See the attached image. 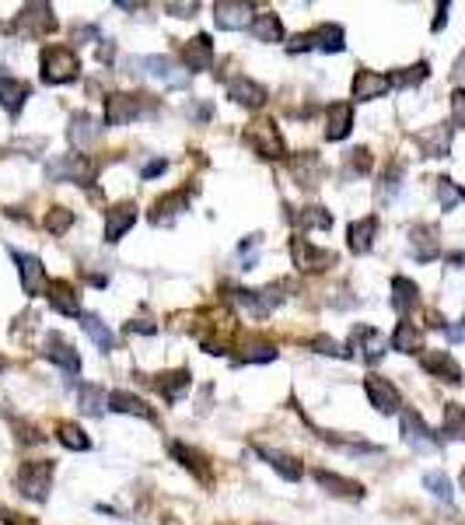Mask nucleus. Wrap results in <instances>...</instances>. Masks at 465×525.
Returning <instances> with one entry per match:
<instances>
[{
  "instance_id": "obj_23",
  "label": "nucleus",
  "mask_w": 465,
  "mask_h": 525,
  "mask_svg": "<svg viewBox=\"0 0 465 525\" xmlns=\"http://www.w3.org/2000/svg\"><path fill=\"white\" fill-rule=\"evenodd\" d=\"M45 358L53 361V365H60L64 371H70V375H77L81 371V354L74 350V343H66L60 333H49L45 337Z\"/></svg>"
},
{
  "instance_id": "obj_45",
  "label": "nucleus",
  "mask_w": 465,
  "mask_h": 525,
  "mask_svg": "<svg viewBox=\"0 0 465 525\" xmlns=\"http://www.w3.org/2000/svg\"><path fill=\"white\" fill-rule=\"evenodd\" d=\"M277 343H266V340H259V343H248L245 347V354L238 358V365H269V361H277Z\"/></svg>"
},
{
  "instance_id": "obj_19",
  "label": "nucleus",
  "mask_w": 465,
  "mask_h": 525,
  "mask_svg": "<svg viewBox=\"0 0 465 525\" xmlns=\"http://www.w3.org/2000/svg\"><path fill=\"white\" fill-rule=\"evenodd\" d=\"M389 88H392L389 74H378V70L360 67L354 74L350 95H354V102H375V98H381V95H389Z\"/></svg>"
},
{
  "instance_id": "obj_14",
  "label": "nucleus",
  "mask_w": 465,
  "mask_h": 525,
  "mask_svg": "<svg viewBox=\"0 0 465 525\" xmlns=\"http://www.w3.org/2000/svg\"><path fill=\"white\" fill-rule=\"evenodd\" d=\"M15 256V263H18V277H22V288L28 298H39L45 295V288H49V277H45V267L39 256H32V252H11Z\"/></svg>"
},
{
  "instance_id": "obj_51",
  "label": "nucleus",
  "mask_w": 465,
  "mask_h": 525,
  "mask_svg": "<svg viewBox=\"0 0 465 525\" xmlns=\"http://www.w3.org/2000/svg\"><path fill=\"white\" fill-rule=\"evenodd\" d=\"M371 172V151L360 147V151H350V176H368Z\"/></svg>"
},
{
  "instance_id": "obj_62",
  "label": "nucleus",
  "mask_w": 465,
  "mask_h": 525,
  "mask_svg": "<svg viewBox=\"0 0 465 525\" xmlns=\"http://www.w3.org/2000/svg\"><path fill=\"white\" fill-rule=\"evenodd\" d=\"M0 70H4V67H0ZM0 77H4V74H0Z\"/></svg>"
},
{
  "instance_id": "obj_33",
  "label": "nucleus",
  "mask_w": 465,
  "mask_h": 525,
  "mask_svg": "<svg viewBox=\"0 0 465 525\" xmlns=\"http://www.w3.org/2000/svg\"><path fill=\"white\" fill-rule=\"evenodd\" d=\"M182 56H186V67H189V74H197V70H210V64H214V43H210V35H193L189 43H186V49H182Z\"/></svg>"
},
{
  "instance_id": "obj_9",
  "label": "nucleus",
  "mask_w": 465,
  "mask_h": 525,
  "mask_svg": "<svg viewBox=\"0 0 465 525\" xmlns=\"http://www.w3.org/2000/svg\"><path fill=\"white\" fill-rule=\"evenodd\" d=\"M133 67H140L144 74H151V77L161 81L165 88H189V81H193L189 70H182L176 60H168V56H161V53H151V56L133 60Z\"/></svg>"
},
{
  "instance_id": "obj_54",
  "label": "nucleus",
  "mask_w": 465,
  "mask_h": 525,
  "mask_svg": "<svg viewBox=\"0 0 465 525\" xmlns=\"http://www.w3.org/2000/svg\"><path fill=\"white\" fill-rule=\"evenodd\" d=\"M434 11H438V15H434V25H430V28H434V32H441L444 25H448V11H451V4H448V0H441Z\"/></svg>"
},
{
  "instance_id": "obj_6",
  "label": "nucleus",
  "mask_w": 465,
  "mask_h": 525,
  "mask_svg": "<svg viewBox=\"0 0 465 525\" xmlns=\"http://www.w3.org/2000/svg\"><path fill=\"white\" fill-rule=\"evenodd\" d=\"M245 140H248V147L266 161H280L288 158V147H284V137H280V130H277V123L273 119H256L248 130H245Z\"/></svg>"
},
{
  "instance_id": "obj_18",
  "label": "nucleus",
  "mask_w": 465,
  "mask_h": 525,
  "mask_svg": "<svg viewBox=\"0 0 465 525\" xmlns=\"http://www.w3.org/2000/svg\"><path fill=\"white\" fill-rule=\"evenodd\" d=\"M227 98L235 102V106H242V109H263L269 92H266L259 81H252V77H227Z\"/></svg>"
},
{
  "instance_id": "obj_34",
  "label": "nucleus",
  "mask_w": 465,
  "mask_h": 525,
  "mask_svg": "<svg viewBox=\"0 0 465 525\" xmlns=\"http://www.w3.org/2000/svg\"><path fill=\"white\" fill-rule=\"evenodd\" d=\"M417 301H420V288H417V280H409V277H402V274L392 277V308H396L402 319L417 308Z\"/></svg>"
},
{
  "instance_id": "obj_49",
  "label": "nucleus",
  "mask_w": 465,
  "mask_h": 525,
  "mask_svg": "<svg viewBox=\"0 0 465 525\" xmlns=\"http://www.w3.org/2000/svg\"><path fill=\"white\" fill-rule=\"evenodd\" d=\"M438 200H441L444 214H448V210H455L459 200H462V186H455V179L441 176V179H438Z\"/></svg>"
},
{
  "instance_id": "obj_29",
  "label": "nucleus",
  "mask_w": 465,
  "mask_h": 525,
  "mask_svg": "<svg viewBox=\"0 0 465 525\" xmlns=\"http://www.w3.org/2000/svg\"><path fill=\"white\" fill-rule=\"evenodd\" d=\"M288 221L294 228H305V231H329L332 228V210L326 207L311 204V207H298V210H288Z\"/></svg>"
},
{
  "instance_id": "obj_31",
  "label": "nucleus",
  "mask_w": 465,
  "mask_h": 525,
  "mask_svg": "<svg viewBox=\"0 0 465 525\" xmlns=\"http://www.w3.org/2000/svg\"><path fill=\"white\" fill-rule=\"evenodd\" d=\"M133 225H136V204H116L109 210V217H106V242L116 246Z\"/></svg>"
},
{
  "instance_id": "obj_30",
  "label": "nucleus",
  "mask_w": 465,
  "mask_h": 525,
  "mask_svg": "<svg viewBox=\"0 0 465 525\" xmlns=\"http://www.w3.org/2000/svg\"><path fill=\"white\" fill-rule=\"evenodd\" d=\"M182 210H189V189H176V193H168V197H161L151 210V225H172Z\"/></svg>"
},
{
  "instance_id": "obj_13",
  "label": "nucleus",
  "mask_w": 465,
  "mask_h": 525,
  "mask_svg": "<svg viewBox=\"0 0 465 525\" xmlns=\"http://www.w3.org/2000/svg\"><path fill=\"white\" fill-rule=\"evenodd\" d=\"M364 392H368V403H371L378 413H385V417L402 413V396H399V389L392 386L385 375H368V379H364Z\"/></svg>"
},
{
  "instance_id": "obj_7",
  "label": "nucleus",
  "mask_w": 465,
  "mask_h": 525,
  "mask_svg": "<svg viewBox=\"0 0 465 525\" xmlns=\"http://www.w3.org/2000/svg\"><path fill=\"white\" fill-rule=\"evenodd\" d=\"M95 172H98V165L88 155H60L45 165L49 183H91Z\"/></svg>"
},
{
  "instance_id": "obj_57",
  "label": "nucleus",
  "mask_w": 465,
  "mask_h": 525,
  "mask_svg": "<svg viewBox=\"0 0 465 525\" xmlns=\"http://www.w3.org/2000/svg\"><path fill=\"white\" fill-rule=\"evenodd\" d=\"M130 329H133V333H136V329H140V333H155L157 326H155V322H130Z\"/></svg>"
},
{
  "instance_id": "obj_52",
  "label": "nucleus",
  "mask_w": 465,
  "mask_h": 525,
  "mask_svg": "<svg viewBox=\"0 0 465 525\" xmlns=\"http://www.w3.org/2000/svg\"><path fill=\"white\" fill-rule=\"evenodd\" d=\"M311 347H315L318 354H326V358H347V350H343V347H339L336 340H329V337H315V340H311Z\"/></svg>"
},
{
  "instance_id": "obj_3",
  "label": "nucleus",
  "mask_w": 465,
  "mask_h": 525,
  "mask_svg": "<svg viewBox=\"0 0 465 525\" xmlns=\"http://www.w3.org/2000/svg\"><path fill=\"white\" fill-rule=\"evenodd\" d=\"M311 49H318V53H343L347 49V32H343V25H318V28H311V32H301V35H294L288 43V53L290 56H298V53H311Z\"/></svg>"
},
{
  "instance_id": "obj_46",
  "label": "nucleus",
  "mask_w": 465,
  "mask_h": 525,
  "mask_svg": "<svg viewBox=\"0 0 465 525\" xmlns=\"http://www.w3.org/2000/svg\"><path fill=\"white\" fill-rule=\"evenodd\" d=\"M423 487H427V490H430V494H434L438 501H444V504L455 501V490H451V480L444 477L441 469H430V473L423 477Z\"/></svg>"
},
{
  "instance_id": "obj_56",
  "label": "nucleus",
  "mask_w": 465,
  "mask_h": 525,
  "mask_svg": "<svg viewBox=\"0 0 465 525\" xmlns=\"http://www.w3.org/2000/svg\"><path fill=\"white\" fill-rule=\"evenodd\" d=\"M74 39H77V43H81V39H98V28H77ZM98 43H102V39H98Z\"/></svg>"
},
{
  "instance_id": "obj_22",
  "label": "nucleus",
  "mask_w": 465,
  "mask_h": 525,
  "mask_svg": "<svg viewBox=\"0 0 465 525\" xmlns=\"http://www.w3.org/2000/svg\"><path fill=\"white\" fill-rule=\"evenodd\" d=\"M315 483L332 494V498H347V501H364V483H357V480H347L339 477V473H329V469H315Z\"/></svg>"
},
{
  "instance_id": "obj_60",
  "label": "nucleus",
  "mask_w": 465,
  "mask_h": 525,
  "mask_svg": "<svg viewBox=\"0 0 465 525\" xmlns=\"http://www.w3.org/2000/svg\"><path fill=\"white\" fill-rule=\"evenodd\" d=\"M462 200H465V189H462Z\"/></svg>"
},
{
  "instance_id": "obj_11",
  "label": "nucleus",
  "mask_w": 465,
  "mask_h": 525,
  "mask_svg": "<svg viewBox=\"0 0 465 525\" xmlns=\"http://www.w3.org/2000/svg\"><path fill=\"white\" fill-rule=\"evenodd\" d=\"M399 424H402L406 445H413L417 452H438L441 449V438L427 428V420L417 410H402L399 413Z\"/></svg>"
},
{
  "instance_id": "obj_4",
  "label": "nucleus",
  "mask_w": 465,
  "mask_h": 525,
  "mask_svg": "<svg viewBox=\"0 0 465 525\" xmlns=\"http://www.w3.org/2000/svg\"><path fill=\"white\" fill-rule=\"evenodd\" d=\"M140 116H155V98L151 95L116 92L106 98V126H126Z\"/></svg>"
},
{
  "instance_id": "obj_32",
  "label": "nucleus",
  "mask_w": 465,
  "mask_h": 525,
  "mask_svg": "<svg viewBox=\"0 0 465 525\" xmlns=\"http://www.w3.org/2000/svg\"><path fill=\"white\" fill-rule=\"evenodd\" d=\"M109 410L112 413H126V417H140V420H157L155 407H147L140 396H133V392H123V389L109 392Z\"/></svg>"
},
{
  "instance_id": "obj_28",
  "label": "nucleus",
  "mask_w": 465,
  "mask_h": 525,
  "mask_svg": "<svg viewBox=\"0 0 465 525\" xmlns=\"http://www.w3.org/2000/svg\"><path fill=\"white\" fill-rule=\"evenodd\" d=\"M98 134H102V126H98V119L91 113H74L70 116V126H66V137H70V144L74 147H91L95 140H98Z\"/></svg>"
},
{
  "instance_id": "obj_35",
  "label": "nucleus",
  "mask_w": 465,
  "mask_h": 525,
  "mask_svg": "<svg viewBox=\"0 0 465 525\" xmlns=\"http://www.w3.org/2000/svg\"><path fill=\"white\" fill-rule=\"evenodd\" d=\"M248 32L256 43H284V22L273 11H259L248 25Z\"/></svg>"
},
{
  "instance_id": "obj_17",
  "label": "nucleus",
  "mask_w": 465,
  "mask_h": 525,
  "mask_svg": "<svg viewBox=\"0 0 465 525\" xmlns=\"http://www.w3.org/2000/svg\"><path fill=\"white\" fill-rule=\"evenodd\" d=\"M252 4L245 0H217L214 4V22L221 32H238V28H248L252 25Z\"/></svg>"
},
{
  "instance_id": "obj_21",
  "label": "nucleus",
  "mask_w": 465,
  "mask_h": 525,
  "mask_svg": "<svg viewBox=\"0 0 465 525\" xmlns=\"http://www.w3.org/2000/svg\"><path fill=\"white\" fill-rule=\"evenodd\" d=\"M45 301L53 305V312L81 319V295H77V288H74L70 280H49V288H45Z\"/></svg>"
},
{
  "instance_id": "obj_25",
  "label": "nucleus",
  "mask_w": 465,
  "mask_h": 525,
  "mask_svg": "<svg viewBox=\"0 0 465 525\" xmlns=\"http://www.w3.org/2000/svg\"><path fill=\"white\" fill-rule=\"evenodd\" d=\"M32 98V88L18 81V77H0V106H4V113L11 116V119H18V113L25 109V102Z\"/></svg>"
},
{
  "instance_id": "obj_39",
  "label": "nucleus",
  "mask_w": 465,
  "mask_h": 525,
  "mask_svg": "<svg viewBox=\"0 0 465 525\" xmlns=\"http://www.w3.org/2000/svg\"><path fill=\"white\" fill-rule=\"evenodd\" d=\"M172 456H176L189 473H197L203 483H210V466H207V459L199 456L197 449H189V445H182V441H172Z\"/></svg>"
},
{
  "instance_id": "obj_20",
  "label": "nucleus",
  "mask_w": 465,
  "mask_h": 525,
  "mask_svg": "<svg viewBox=\"0 0 465 525\" xmlns=\"http://www.w3.org/2000/svg\"><path fill=\"white\" fill-rule=\"evenodd\" d=\"M451 123H438V126H427L420 134H413L417 147L423 151V158H448L451 151Z\"/></svg>"
},
{
  "instance_id": "obj_38",
  "label": "nucleus",
  "mask_w": 465,
  "mask_h": 525,
  "mask_svg": "<svg viewBox=\"0 0 465 525\" xmlns=\"http://www.w3.org/2000/svg\"><path fill=\"white\" fill-rule=\"evenodd\" d=\"M56 441H60L64 449H70V452H88L91 449L88 431H85L81 424H74V420H60V424H56Z\"/></svg>"
},
{
  "instance_id": "obj_43",
  "label": "nucleus",
  "mask_w": 465,
  "mask_h": 525,
  "mask_svg": "<svg viewBox=\"0 0 465 525\" xmlns=\"http://www.w3.org/2000/svg\"><path fill=\"white\" fill-rule=\"evenodd\" d=\"M430 77V64L420 60V64H409V67L396 70V74H389V81H392V88H417Z\"/></svg>"
},
{
  "instance_id": "obj_10",
  "label": "nucleus",
  "mask_w": 465,
  "mask_h": 525,
  "mask_svg": "<svg viewBox=\"0 0 465 525\" xmlns=\"http://www.w3.org/2000/svg\"><path fill=\"white\" fill-rule=\"evenodd\" d=\"M231 301L245 308L248 316H256V319H266L277 305H284V295H280V284H269L263 291H248V288H231Z\"/></svg>"
},
{
  "instance_id": "obj_27",
  "label": "nucleus",
  "mask_w": 465,
  "mask_h": 525,
  "mask_svg": "<svg viewBox=\"0 0 465 525\" xmlns=\"http://www.w3.org/2000/svg\"><path fill=\"white\" fill-rule=\"evenodd\" d=\"M354 130V106L350 102H332L326 116V140H347Z\"/></svg>"
},
{
  "instance_id": "obj_36",
  "label": "nucleus",
  "mask_w": 465,
  "mask_h": 525,
  "mask_svg": "<svg viewBox=\"0 0 465 525\" xmlns=\"http://www.w3.org/2000/svg\"><path fill=\"white\" fill-rule=\"evenodd\" d=\"M389 343H392V350H399V354H417V350L423 354V329L417 322L399 319L396 333H392V340Z\"/></svg>"
},
{
  "instance_id": "obj_40",
  "label": "nucleus",
  "mask_w": 465,
  "mask_h": 525,
  "mask_svg": "<svg viewBox=\"0 0 465 525\" xmlns=\"http://www.w3.org/2000/svg\"><path fill=\"white\" fill-rule=\"evenodd\" d=\"M81 329L88 333L95 347L98 350H116V333H112L106 322L98 319V316H88V312H81Z\"/></svg>"
},
{
  "instance_id": "obj_48",
  "label": "nucleus",
  "mask_w": 465,
  "mask_h": 525,
  "mask_svg": "<svg viewBox=\"0 0 465 525\" xmlns=\"http://www.w3.org/2000/svg\"><path fill=\"white\" fill-rule=\"evenodd\" d=\"M45 228L53 231V235H66V231L74 228V210H66V207H49Z\"/></svg>"
},
{
  "instance_id": "obj_37",
  "label": "nucleus",
  "mask_w": 465,
  "mask_h": 525,
  "mask_svg": "<svg viewBox=\"0 0 465 525\" xmlns=\"http://www.w3.org/2000/svg\"><path fill=\"white\" fill-rule=\"evenodd\" d=\"M77 407H81V413H88V417H102V413L109 410V392L102 386L85 382V386L77 389Z\"/></svg>"
},
{
  "instance_id": "obj_1",
  "label": "nucleus",
  "mask_w": 465,
  "mask_h": 525,
  "mask_svg": "<svg viewBox=\"0 0 465 525\" xmlns=\"http://www.w3.org/2000/svg\"><path fill=\"white\" fill-rule=\"evenodd\" d=\"M81 74V60L70 46H45L39 56V77L43 85H70Z\"/></svg>"
},
{
  "instance_id": "obj_55",
  "label": "nucleus",
  "mask_w": 465,
  "mask_h": 525,
  "mask_svg": "<svg viewBox=\"0 0 465 525\" xmlns=\"http://www.w3.org/2000/svg\"><path fill=\"white\" fill-rule=\"evenodd\" d=\"M165 168H168V161H165V158L147 161V165H144V179H155V176H161Z\"/></svg>"
},
{
  "instance_id": "obj_5",
  "label": "nucleus",
  "mask_w": 465,
  "mask_h": 525,
  "mask_svg": "<svg viewBox=\"0 0 465 525\" xmlns=\"http://www.w3.org/2000/svg\"><path fill=\"white\" fill-rule=\"evenodd\" d=\"M290 259H294V267H298L301 274H326V270H332V267L339 263L336 252L315 246L305 235H294V238H290Z\"/></svg>"
},
{
  "instance_id": "obj_8",
  "label": "nucleus",
  "mask_w": 465,
  "mask_h": 525,
  "mask_svg": "<svg viewBox=\"0 0 465 525\" xmlns=\"http://www.w3.org/2000/svg\"><path fill=\"white\" fill-rule=\"evenodd\" d=\"M11 32H15V35H28V39L49 35V32H56V15H53V7L43 4V0L25 4L22 11H18V18H15V25H11Z\"/></svg>"
},
{
  "instance_id": "obj_44",
  "label": "nucleus",
  "mask_w": 465,
  "mask_h": 525,
  "mask_svg": "<svg viewBox=\"0 0 465 525\" xmlns=\"http://www.w3.org/2000/svg\"><path fill=\"white\" fill-rule=\"evenodd\" d=\"M290 172H294L298 186H315L318 172H322V165H318V158H315V151H305V158L290 161Z\"/></svg>"
},
{
  "instance_id": "obj_42",
  "label": "nucleus",
  "mask_w": 465,
  "mask_h": 525,
  "mask_svg": "<svg viewBox=\"0 0 465 525\" xmlns=\"http://www.w3.org/2000/svg\"><path fill=\"white\" fill-rule=\"evenodd\" d=\"M441 434L451 441H465V407L462 403H444Z\"/></svg>"
},
{
  "instance_id": "obj_24",
  "label": "nucleus",
  "mask_w": 465,
  "mask_h": 525,
  "mask_svg": "<svg viewBox=\"0 0 465 525\" xmlns=\"http://www.w3.org/2000/svg\"><path fill=\"white\" fill-rule=\"evenodd\" d=\"M151 386L165 396V403H178L182 399V392L193 386V375H189V368H176V371H161L151 379Z\"/></svg>"
},
{
  "instance_id": "obj_61",
  "label": "nucleus",
  "mask_w": 465,
  "mask_h": 525,
  "mask_svg": "<svg viewBox=\"0 0 465 525\" xmlns=\"http://www.w3.org/2000/svg\"><path fill=\"white\" fill-rule=\"evenodd\" d=\"M0 368H4V361H0Z\"/></svg>"
},
{
  "instance_id": "obj_59",
  "label": "nucleus",
  "mask_w": 465,
  "mask_h": 525,
  "mask_svg": "<svg viewBox=\"0 0 465 525\" xmlns=\"http://www.w3.org/2000/svg\"><path fill=\"white\" fill-rule=\"evenodd\" d=\"M459 483H462V490H465V469H462V477H459Z\"/></svg>"
},
{
  "instance_id": "obj_50",
  "label": "nucleus",
  "mask_w": 465,
  "mask_h": 525,
  "mask_svg": "<svg viewBox=\"0 0 465 525\" xmlns=\"http://www.w3.org/2000/svg\"><path fill=\"white\" fill-rule=\"evenodd\" d=\"M451 126H455V130H465V88H455V92H451Z\"/></svg>"
},
{
  "instance_id": "obj_53",
  "label": "nucleus",
  "mask_w": 465,
  "mask_h": 525,
  "mask_svg": "<svg viewBox=\"0 0 465 525\" xmlns=\"http://www.w3.org/2000/svg\"><path fill=\"white\" fill-rule=\"evenodd\" d=\"M165 11L172 15V18H193L199 11V4L197 0H186V4H165Z\"/></svg>"
},
{
  "instance_id": "obj_2",
  "label": "nucleus",
  "mask_w": 465,
  "mask_h": 525,
  "mask_svg": "<svg viewBox=\"0 0 465 525\" xmlns=\"http://www.w3.org/2000/svg\"><path fill=\"white\" fill-rule=\"evenodd\" d=\"M53 477H56V462H53V459H32V462H22L15 483H18V490H22L28 501L43 504L45 498H49Z\"/></svg>"
},
{
  "instance_id": "obj_16",
  "label": "nucleus",
  "mask_w": 465,
  "mask_h": 525,
  "mask_svg": "<svg viewBox=\"0 0 465 525\" xmlns=\"http://www.w3.org/2000/svg\"><path fill=\"white\" fill-rule=\"evenodd\" d=\"M420 368L427 375H434V379H441L448 386H459L465 375H462V365L448 354V350H423L420 354Z\"/></svg>"
},
{
  "instance_id": "obj_58",
  "label": "nucleus",
  "mask_w": 465,
  "mask_h": 525,
  "mask_svg": "<svg viewBox=\"0 0 465 525\" xmlns=\"http://www.w3.org/2000/svg\"><path fill=\"white\" fill-rule=\"evenodd\" d=\"M451 267H465V252H455V256H451Z\"/></svg>"
},
{
  "instance_id": "obj_41",
  "label": "nucleus",
  "mask_w": 465,
  "mask_h": 525,
  "mask_svg": "<svg viewBox=\"0 0 465 525\" xmlns=\"http://www.w3.org/2000/svg\"><path fill=\"white\" fill-rule=\"evenodd\" d=\"M256 452H259V456H263L266 462H269V466H273V469L280 473V477L290 480V483H298V480H301V473H305V469L298 466V459L284 456V452H273V449H263V445H259Z\"/></svg>"
},
{
  "instance_id": "obj_47",
  "label": "nucleus",
  "mask_w": 465,
  "mask_h": 525,
  "mask_svg": "<svg viewBox=\"0 0 465 525\" xmlns=\"http://www.w3.org/2000/svg\"><path fill=\"white\" fill-rule=\"evenodd\" d=\"M399 186H402V161H392V168H385V176H381L378 197H381V200H396Z\"/></svg>"
},
{
  "instance_id": "obj_15",
  "label": "nucleus",
  "mask_w": 465,
  "mask_h": 525,
  "mask_svg": "<svg viewBox=\"0 0 465 525\" xmlns=\"http://www.w3.org/2000/svg\"><path fill=\"white\" fill-rule=\"evenodd\" d=\"M409 252L417 263H434L441 256V231L438 225H413L409 228Z\"/></svg>"
},
{
  "instance_id": "obj_26",
  "label": "nucleus",
  "mask_w": 465,
  "mask_h": 525,
  "mask_svg": "<svg viewBox=\"0 0 465 525\" xmlns=\"http://www.w3.org/2000/svg\"><path fill=\"white\" fill-rule=\"evenodd\" d=\"M375 235H378V217L368 214V217H360V221H354L347 228V249L354 252V256H368L371 246H375Z\"/></svg>"
},
{
  "instance_id": "obj_12",
  "label": "nucleus",
  "mask_w": 465,
  "mask_h": 525,
  "mask_svg": "<svg viewBox=\"0 0 465 525\" xmlns=\"http://www.w3.org/2000/svg\"><path fill=\"white\" fill-rule=\"evenodd\" d=\"M392 343H389V337L385 333H378L375 326H357L354 333H350V347H347V354L354 350V354H360L368 365H378L381 358H385V350H389Z\"/></svg>"
}]
</instances>
